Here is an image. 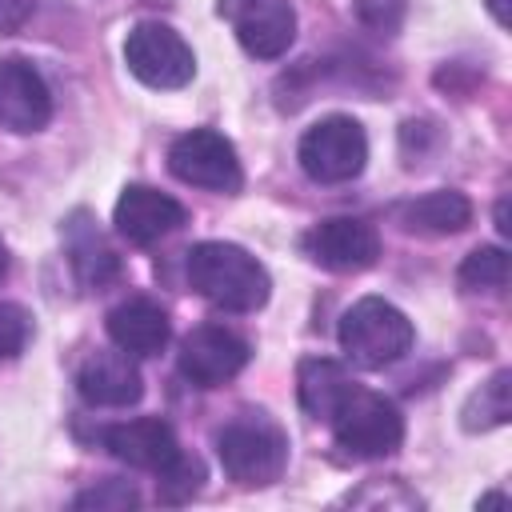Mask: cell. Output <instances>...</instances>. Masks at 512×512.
<instances>
[{"mask_svg":"<svg viewBox=\"0 0 512 512\" xmlns=\"http://www.w3.org/2000/svg\"><path fill=\"white\" fill-rule=\"evenodd\" d=\"M32 12H36V0H0V36L20 32Z\"/></svg>","mask_w":512,"mask_h":512,"instance_id":"obj_25","label":"cell"},{"mask_svg":"<svg viewBox=\"0 0 512 512\" xmlns=\"http://www.w3.org/2000/svg\"><path fill=\"white\" fill-rule=\"evenodd\" d=\"M68 260H72V272L80 276L84 288H104L116 272H120V260L116 252L104 244V236L88 224L84 212L72 216L68 224Z\"/></svg>","mask_w":512,"mask_h":512,"instance_id":"obj_18","label":"cell"},{"mask_svg":"<svg viewBox=\"0 0 512 512\" xmlns=\"http://www.w3.org/2000/svg\"><path fill=\"white\" fill-rule=\"evenodd\" d=\"M352 384H356V380L344 372V364L324 360V356L304 360L300 372H296V396H300V408H304L308 416H316V420H328V416L340 408V400L352 392Z\"/></svg>","mask_w":512,"mask_h":512,"instance_id":"obj_17","label":"cell"},{"mask_svg":"<svg viewBox=\"0 0 512 512\" xmlns=\"http://www.w3.org/2000/svg\"><path fill=\"white\" fill-rule=\"evenodd\" d=\"M220 16L256 60H280L296 40V12L288 0H220Z\"/></svg>","mask_w":512,"mask_h":512,"instance_id":"obj_8","label":"cell"},{"mask_svg":"<svg viewBox=\"0 0 512 512\" xmlns=\"http://www.w3.org/2000/svg\"><path fill=\"white\" fill-rule=\"evenodd\" d=\"M188 284L192 292H200L208 304L224 308V312H256L264 308L272 280L264 272V264L244 252L240 244H224V240H204L188 252L184 260Z\"/></svg>","mask_w":512,"mask_h":512,"instance_id":"obj_1","label":"cell"},{"mask_svg":"<svg viewBox=\"0 0 512 512\" xmlns=\"http://www.w3.org/2000/svg\"><path fill=\"white\" fill-rule=\"evenodd\" d=\"M488 12L496 16L500 28H508V8H504V0H488Z\"/></svg>","mask_w":512,"mask_h":512,"instance_id":"obj_27","label":"cell"},{"mask_svg":"<svg viewBox=\"0 0 512 512\" xmlns=\"http://www.w3.org/2000/svg\"><path fill=\"white\" fill-rule=\"evenodd\" d=\"M508 272H512V264H508L504 248H476L464 256L456 280L464 292H500L508 284Z\"/></svg>","mask_w":512,"mask_h":512,"instance_id":"obj_20","label":"cell"},{"mask_svg":"<svg viewBox=\"0 0 512 512\" xmlns=\"http://www.w3.org/2000/svg\"><path fill=\"white\" fill-rule=\"evenodd\" d=\"M496 228H500L504 236L512 232V224H508V200H500V204H496Z\"/></svg>","mask_w":512,"mask_h":512,"instance_id":"obj_26","label":"cell"},{"mask_svg":"<svg viewBox=\"0 0 512 512\" xmlns=\"http://www.w3.org/2000/svg\"><path fill=\"white\" fill-rule=\"evenodd\" d=\"M300 168L316 184H348L364 172L368 136L352 116H324L300 136Z\"/></svg>","mask_w":512,"mask_h":512,"instance_id":"obj_5","label":"cell"},{"mask_svg":"<svg viewBox=\"0 0 512 512\" xmlns=\"http://www.w3.org/2000/svg\"><path fill=\"white\" fill-rule=\"evenodd\" d=\"M76 388L92 408H128L144 392L140 372L124 348L120 352H92L76 372Z\"/></svg>","mask_w":512,"mask_h":512,"instance_id":"obj_14","label":"cell"},{"mask_svg":"<svg viewBox=\"0 0 512 512\" xmlns=\"http://www.w3.org/2000/svg\"><path fill=\"white\" fill-rule=\"evenodd\" d=\"M248 364V344L224 324H200L180 344V372L196 388H216Z\"/></svg>","mask_w":512,"mask_h":512,"instance_id":"obj_10","label":"cell"},{"mask_svg":"<svg viewBox=\"0 0 512 512\" xmlns=\"http://www.w3.org/2000/svg\"><path fill=\"white\" fill-rule=\"evenodd\" d=\"M112 224H116V232L128 244H140L144 248V244H156L160 236L176 232L184 224V208L172 196H164V192H156L148 184H132V188L120 192L116 212H112Z\"/></svg>","mask_w":512,"mask_h":512,"instance_id":"obj_13","label":"cell"},{"mask_svg":"<svg viewBox=\"0 0 512 512\" xmlns=\"http://www.w3.org/2000/svg\"><path fill=\"white\" fill-rule=\"evenodd\" d=\"M108 336L128 356H156L168 344L172 324H168V312L156 300L132 296V300H124L108 312Z\"/></svg>","mask_w":512,"mask_h":512,"instance_id":"obj_15","label":"cell"},{"mask_svg":"<svg viewBox=\"0 0 512 512\" xmlns=\"http://www.w3.org/2000/svg\"><path fill=\"white\" fill-rule=\"evenodd\" d=\"M100 444H104L116 460H124V464H132V468H144V472H156V476L168 472V468L184 456V448H180L172 424L160 420V416H140V420L112 424V428L100 432Z\"/></svg>","mask_w":512,"mask_h":512,"instance_id":"obj_11","label":"cell"},{"mask_svg":"<svg viewBox=\"0 0 512 512\" xmlns=\"http://www.w3.org/2000/svg\"><path fill=\"white\" fill-rule=\"evenodd\" d=\"M8 276V248H4V240H0V280Z\"/></svg>","mask_w":512,"mask_h":512,"instance_id":"obj_28","label":"cell"},{"mask_svg":"<svg viewBox=\"0 0 512 512\" xmlns=\"http://www.w3.org/2000/svg\"><path fill=\"white\" fill-rule=\"evenodd\" d=\"M200 480H204V464L184 452L168 472H160V500L164 504H180L200 488Z\"/></svg>","mask_w":512,"mask_h":512,"instance_id":"obj_21","label":"cell"},{"mask_svg":"<svg viewBox=\"0 0 512 512\" xmlns=\"http://www.w3.org/2000/svg\"><path fill=\"white\" fill-rule=\"evenodd\" d=\"M352 12H356V20H360L368 32L392 36V32L404 24L408 0H352Z\"/></svg>","mask_w":512,"mask_h":512,"instance_id":"obj_22","label":"cell"},{"mask_svg":"<svg viewBox=\"0 0 512 512\" xmlns=\"http://www.w3.org/2000/svg\"><path fill=\"white\" fill-rule=\"evenodd\" d=\"M216 456L224 472L244 488H264L288 468V436L260 412L236 416L216 432Z\"/></svg>","mask_w":512,"mask_h":512,"instance_id":"obj_2","label":"cell"},{"mask_svg":"<svg viewBox=\"0 0 512 512\" xmlns=\"http://www.w3.org/2000/svg\"><path fill=\"white\" fill-rule=\"evenodd\" d=\"M412 340H416L412 320L380 296H364L340 316V348L360 368L396 364L412 348Z\"/></svg>","mask_w":512,"mask_h":512,"instance_id":"obj_3","label":"cell"},{"mask_svg":"<svg viewBox=\"0 0 512 512\" xmlns=\"http://www.w3.org/2000/svg\"><path fill=\"white\" fill-rule=\"evenodd\" d=\"M124 64L128 72L148 84V88H184L196 76V56L184 44V36L160 20H140L132 24L128 40H124Z\"/></svg>","mask_w":512,"mask_h":512,"instance_id":"obj_6","label":"cell"},{"mask_svg":"<svg viewBox=\"0 0 512 512\" xmlns=\"http://www.w3.org/2000/svg\"><path fill=\"white\" fill-rule=\"evenodd\" d=\"M28 336H32V316L20 304L0 300V360L20 356L24 344H28Z\"/></svg>","mask_w":512,"mask_h":512,"instance_id":"obj_23","label":"cell"},{"mask_svg":"<svg viewBox=\"0 0 512 512\" xmlns=\"http://www.w3.org/2000/svg\"><path fill=\"white\" fill-rule=\"evenodd\" d=\"M304 252L312 264H320L328 272H364L380 256V236L360 216H328L308 228Z\"/></svg>","mask_w":512,"mask_h":512,"instance_id":"obj_9","label":"cell"},{"mask_svg":"<svg viewBox=\"0 0 512 512\" xmlns=\"http://www.w3.org/2000/svg\"><path fill=\"white\" fill-rule=\"evenodd\" d=\"M328 424H332L336 444L356 460H380V456L396 452L404 440L400 408L364 384H352V392L340 400V408L328 416Z\"/></svg>","mask_w":512,"mask_h":512,"instance_id":"obj_4","label":"cell"},{"mask_svg":"<svg viewBox=\"0 0 512 512\" xmlns=\"http://www.w3.org/2000/svg\"><path fill=\"white\" fill-rule=\"evenodd\" d=\"M508 416H512V372L500 368L488 384H480L468 396V404L460 408V424L468 432H488V428L508 424Z\"/></svg>","mask_w":512,"mask_h":512,"instance_id":"obj_19","label":"cell"},{"mask_svg":"<svg viewBox=\"0 0 512 512\" xmlns=\"http://www.w3.org/2000/svg\"><path fill=\"white\" fill-rule=\"evenodd\" d=\"M168 168L176 180L192 188H208V192H240L244 184L232 140L212 128H192L176 136L168 148Z\"/></svg>","mask_w":512,"mask_h":512,"instance_id":"obj_7","label":"cell"},{"mask_svg":"<svg viewBox=\"0 0 512 512\" xmlns=\"http://www.w3.org/2000/svg\"><path fill=\"white\" fill-rule=\"evenodd\" d=\"M52 120V92L28 60H0V128L40 132Z\"/></svg>","mask_w":512,"mask_h":512,"instance_id":"obj_12","label":"cell"},{"mask_svg":"<svg viewBox=\"0 0 512 512\" xmlns=\"http://www.w3.org/2000/svg\"><path fill=\"white\" fill-rule=\"evenodd\" d=\"M400 224L408 232H420V236H456L472 224V204H468V196L440 188V192H428V196L404 204Z\"/></svg>","mask_w":512,"mask_h":512,"instance_id":"obj_16","label":"cell"},{"mask_svg":"<svg viewBox=\"0 0 512 512\" xmlns=\"http://www.w3.org/2000/svg\"><path fill=\"white\" fill-rule=\"evenodd\" d=\"M136 500L140 496H136V488L128 480H104V484L80 492L76 496V508H132Z\"/></svg>","mask_w":512,"mask_h":512,"instance_id":"obj_24","label":"cell"}]
</instances>
